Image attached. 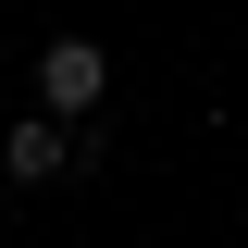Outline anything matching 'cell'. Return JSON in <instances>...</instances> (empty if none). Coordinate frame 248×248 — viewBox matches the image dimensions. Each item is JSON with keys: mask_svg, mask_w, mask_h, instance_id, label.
<instances>
[{"mask_svg": "<svg viewBox=\"0 0 248 248\" xmlns=\"http://www.w3.org/2000/svg\"><path fill=\"white\" fill-rule=\"evenodd\" d=\"M99 99H112L99 37H50V50H37V112L50 124H99Z\"/></svg>", "mask_w": 248, "mask_h": 248, "instance_id": "1", "label": "cell"}, {"mask_svg": "<svg viewBox=\"0 0 248 248\" xmlns=\"http://www.w3.org/2000/svg\"><path fill=\"white\" fill-rule=\"evenodd\" d=\"M0 174H13V186H62V174H75V124L13 112V137H0Z\"/></svg>", "mask_w": 248, "mask_h": 248, "instance_id": "2", "label": "cell"}]
</instances>
